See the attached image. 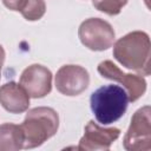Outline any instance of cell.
<instances>
[{
  "mask_svg": "<svg viewBox=\"0 0 151 151\" xmlns=\"http://www.w3.org/2000/svg\"><path fill=\"white\" fill-rule=\"evenodd\" d=\"M113 58L140 76H150L151 42L144 31H132L113 42Z\"/></svg>",
  "mask_w": 151,
  "mask_h": 151,
  "instance_id": "obj_1",
  "label": "cell"
},
{
  "mask_svg": "<svg viewBox=\"0 0 151 151\" xmlns=\"http://www.w3.org/2000/svg\"><path fill=\"white\" fill-rule=\"evenodd\" d=\"M54 84L57 90L68 97L81 94L90 84V74L86 68L79 65H64L55 74Z\"/></svg>",
  "mask_w": 151,
  "mask_h": 151,
  "instance_id": "obj_7",
  "label": "cell"
},
{
  "mask_svg": "<svg viewBox=\"0 0 151 151\" xmlns=\"http://www.w3.org/2000/svg\"><path fill=\"white\" fill-rule=\"evenodd\" d=\"M123 146L127 151L151 150V109L149 105L133 113L123 139Z\"/></svg>",
  "mask_w": 151,
  "mask_h": 151,
  "instance_id": "obj_5",
  "label": "cell"
},
{
  "mask_svg": "<svg viewBox=\"0 0 151 151\" xmlns=\"http://www.w3.org/2000/svg\"><path fill=\"white\" fill-rule=\"evenodd\" d=\"M120 130L118 127H104L90 120L84 130V134L77 146L80 151L109 150L110 146L119 138Z\"/></svg>",
  "mask_w": 151,
  "mask_h": 151,
  "instance_id": "obj_9",
  "label": "cell"
},
{
  "mask_svg": "<svg viewBox=\"0 0 151 151\" xmlns=\"http://www.w3.org/2000/svg\"><path fill=\"white\" fill-rule=\"evenodd\" d=\"M26 0H2V4L11 11H17L19 12Z\"/></svg>",
  "mask_w": 151,
  "mask_h": 151,
  "instance_id": "obj_14",
  "label": "cell"
},
{
  "mask_svg": "<svg viewBox=\"0 0 151 151\" xmlns=\"http://www.w3.org/2000/svg\"><path fill=\"white\" fill-rule=\"evenodd\" d=\"M0 104L7 112L19 114L28 110L29 96L20 84L8 81L0 86Z\"/></svg>",
  "mask_w": 151,
  "mask_h": 151,
  "instance_id": "obj_10",
  "label": "cell"
},
{
  "mask_svg": "<svg viewBox=\"0 0 151 151\" xmlns=\"http://www.w3.org/2000/svg\"><path fill=\"white\" fill-rule=\"evenodd\" d=\"M97 71L103 78L122 84L127 93L129 101L138 100L146 91V80L143 76L125 73L111 60H104L99 63Z\"/></svg>",
  "mask_w": 151,
  "mask_h": 151,
  "instance_id": "obj_6",
  "label": "cell"
},
{
  "mask_svg": "<svg viewBox=\"0 0 151 151\" xmlns=\"http://www.w3.org/2000/svg\"><path fill=\"white\" fill-rule=\"evenodd\" d=\"M127 1L129 0H92V5L96 9L107 15H117L122 12Z\"/></svg>",
  "mask_w": 151,
  "mask_h": 151,
  "instance_id": "obj_13",
  "label": "cell"
},
{
  "mask_svg": "<svg viewBox=\"0 0 151 151\" xmlns=\"http://www.w3.org/2000/svg\"><path fill=\"white\" fill-rule=\"evenodd\" d=\"M5 57H6L5 50H4V47L0 45V78H1V68H2L4 63H5Z\"/></svg>",
  "mask_w": 151,
  "mask_h": 151,
  "instance_id": "obj_15",
  "label": "cell"
},
{
  "mask_svg": "<svg viewBox=\"0 0 151 151\" xmlns=\"http://www.w3.org/2000/svg\"><path fill=\"white\" fill-rule=\"evenodd\" d=\"M19 12L26 20L37 21L44 17L46 12V4L44 0H26Z\"/></svg>",
  "mask_w": 151,
  "mask_h": 151,
  "instance_id": "obj_12",
  "label": "cell"
},
{
  "mask_svg": "<svg viewBox=\"0 0 151 151\" xmlns=\"http://www.w3.org/2000/svg\"><path fill=\"white\" fill-rule=\"evenodd\" d=\"M24 149V133L20 125L4 123L0 125V151H18Z\"/></svg>",
  "mask_w": 151,
  "mask_h": 151,
  "instance_id": "obj_11",
  "label": "cell"
},
{
  "mask_svg": "<svg viewBox=\"0 0 151 151\" xmlns=\"http://www.w3.org/2000/svg\"><path fill=\"white\" fill-rule=\"evenodd\" d=\"M19 84L29 98H44L52 90V72L44 65L32 64L22 71Z\"/></svg>",
  "mask_w": 151,
  "mask_h": 151,
  "instance_id": "obj_8",
  "label": "cell"
},
{
  "mask_svg": "<svg viewBox=\"0 0 151 151\" xmlns=\"http://www.w3.org/2000/svg\"><path fill=\"white\" fill-rule=\"evenodd\" d=\"M20 127L24 133V149H34L57 133L59 114L52 107L38 106L28 110Z\"/></svg>",
  "mask_w": 151,
  "mask_h": 151,
  "instance_id": "obj_2",
  "label": "cell"
},
{
  "mask_svg": "<svg viewBox=\"0 0 151 151\" xmlns=\"http://www.w3.org/2000/svg\"><path fill=\"white\" fill-rule=\"evenodd\" d=\"M80 42L91 51H106L112 47L116 32L111 24L100 18H88L84 20L78 28Z\"/></svg>",
  "mask_w": 151,
  "mask_h": 151,
  "instance_id": "obj_4",
  "label": "cell"
},
{
  "mask_svg": "<svg viewBox=\"0 0 151 151\" xmlns=\"http://www.w3.org/2000/svg\"><path fill=\"white\" fill-rule=\"evenodd\" d=\"M129 97L126 91L118 85L100 86L90 97V106L98 123L109 125L120 119L127 109Z\"/></svg>",
  "mask_w": 151,
  "mask_h": 151,
  "instance_id": "obj_3",
  "label": "cell"
}]
</instances>
